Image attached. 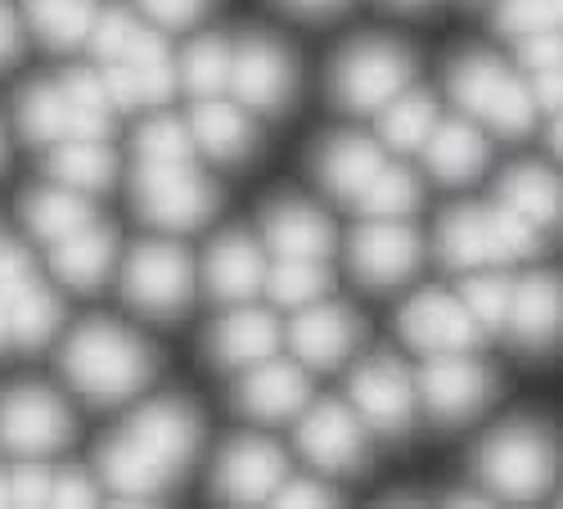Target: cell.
Masks as SVG:
<instances>
[{"mask_svg": "<svg viewBox=\"0 0 563 509\" xmlns=\"http://www.w3.org/2000/svg\"><path fill=\"white\" fill-rule=\"evenodd\" d=\"M352 406L374 433H406L415 424L419 384H410L397 361L374 356L352 375Z\"/></svg>", "mask_w": 563, "mask_h": 509, "instance_id": "15", "label": "cell"}, {"mask_svg": "<svg viewBox=\"0 0 563 509\" xmlns=\"http://www.w3.org/2000/svg\"><path fill=\"white\" fill-rule=\"evenodd\" d=\"M285 10H294V14H307V19H320V14H334V10H343L347 0H279Z\"/></svg>", "mask_w": 563, "mask_h": 509, "instance_id": "53", "label": "cell"}, {"mask_svg": "<svg viewBox=\"0 0 563 509\" xmlns=\"http://www.w3.org/2000/svg\"><path fill=\"white\" fill-rule=\"evenodd\" d=\"M424 244L406 221H365L352 235V275L365 289H393L410 280Z\"/></svg>", "mask_w": 563, "mask_h": 509, "instance_id": "14", "label": "cell"}, {"mask_svg": "<svg viewBox=\"0 0 563 509\" xmlns=\"http://www.w3.org/2000/svg\"><path fill=\"white\" fill-rule=\"evenodd\" d=\"M230 73H234V51L221 36L190 41V51L180 59V81H185V90H195L199 100H217L221 90H230Z\"/></svg>", "mask_w": 563, "mask_h": 509, "instance_id": "34", "label": "cell"}, {"mask_svg": "<svg viewBox=\"0 0 563 509\" xmlns=\"http://www.w3.org/2000/svg\"><path fill=\"white\" fill-rule=\"evenodd\" d=\"M446 86H451V100L460 113L487 122L500 135H523L541 109L532 96V81L514 77L492 55H460L446 73Z\"/></svg>", "mask_w": 563, "mask_h": 509, "instance_id": "3", "label": "cell"}, {"mask_svg": "<svg viewBox=\"0 0 563 509\" xmlns=\"http://www.w3.org/2000/svg\"><path fill=\"white\" fill-rule=\"evenodd\" d=\"M104 86H109V104L118 113H131L145 104V86H140V68L118 59V64H104Z\"/></svg>", "mask_w": 563, "mask_h": 509, "instance_id": "42", "label": "cell"}, {"mask_svg": "<svg viewBox=\"0 0 563 509\" xmlns=\"http://www.w3.org/2000/svg\"><path fill=\"white\" fill-rule=\"evenodd\" d=\"M388 163H384V150L365 141V135H334L330 145L320 150L316 158V171L324 180V190L343 203H356L365 195V185L379 176Z\"/></svg>", "mask_w": 563, "mask_h": 509, "instance_id": "24", "label": "cell"}, {"mask_svg": "<svg viewBox=\"0 0 563 509\" xmlns=\"http://www.w3.org/2000/svg\"><path fill=\"white\" fill-rule=\"evenodd\" d=\"M500 32L509 36H532V32H554L563 27V0H500L496 10Z\"/></svg>", "mask_w": 563, "mask_h": 509, "instance_id": "40", "label": "cell"}, {"mask_svg": "<svg viewBox=\"0 0 563 509\" xmlns=\"http://www.w3.org/2000/svg\"><path fill=\"white\" fill-rule=\"evenodd\" d=\"M234 397H240V410L253 414V420H289V414H298L311 401V379L298 361L271 356L244 369Z\"/></svg>", "mask_w": 563, "mask_h": 509, "instance_id": "19", "label": "cell"}, {"mask_svg": "<svg viewBox=\"0 0 563 509\" xmlns=\"http://www.w3.org/2000/svg\"><path fill=\"white\" fill-rule=\"evenodd\" d=\"M51 176L59 185H68V190H81V195H100L113 185L118 176V158L104 141H77V135H68V141H59L51 150Z\"/></svg>", "mask_w": 563, "mask_h": 509, "instance_id": "31", "label": "cell"}, {"mask_svg": "<svg viewBox=\"0 0 563 509\" xmlns=\"http://www.w3.org/2000/svg\"><path fill=\"white\" fill-rule=\"evenodd\" d=\"M262 240L266 253H275V262H324L334 253V225L320 208L285 199L266 208Z\"/></svg>", "mask_w": 563, "mask_h": 509, "instance_id": "18", "label": "cell"}, {"mask_svg": "<svg viewBox=\"0 0 563 509\" xmlns=\"http://www.w3.org/2000/svg\"><path fill=\"white\" fill-rule=\"evenodd\" d=\"M550 145H554V154L563 158V113H554V126H550Z\"/></svg>", "mask_w": 563, "mask_h": 509, "instance_id": "55", "label": "cell"}, {"mask_svg": "<svg viewBox=\"0 0 563 509\" xmlns=\"http://www.w3.org/2000/svg\"><path fill=\"white\" fill-rule=\"evenodd\" d=\"M190 131H195L199 150L212 154L217 163H240L257 141L244 104H225V100H199L190 113Z\"/></svg>", "mask_w": 563, "mask_h": 509, "instance_id": "29", "label": "cell"}, {"mask_svg": "<svg viewBox=\"0 0 563 509\" xmlns=\"http://www.w3.org/2000/svg\"><path fill=\"white\" fill-rule=\"evenodd\" d=\"M500 203L514 208L523 221H532L537 230H550L563 221V180L550 167L523 163V167H509L500 176Z\"/></svg>", "mask_w": 563, "mask_h": 509, "instance_id": "28", "label": "cell"}, {"mask_svg": "<svg viewBox=\"0 0 563 509\" xmlns=\"http://www.w3.org/2000/svg\"><path fill=\"white\" fill-rule=\"evenodd\" d=\"M361 343V316L347 311L343 302H311L298 307L294 325H289V347L302 365L311 369H339Z\"/></svg>", "mask_w": 563, "mask_h": 509, "instance_id": "17", "label": "cell"}, {"mask_svg": "<svg viewBox=\"0 0 563 509\" xmlns=\"http://www.w3.org/2000/svg\"><path fill=\"white\" fill-rule=\"evenodd\" d=\"M19 51H23V23H19L10 0H0V68L14 64Z\"/></svg>", "mask_w": 563, "mask_h": 509, "instance_id": "50", "label": "cell"}, {"mask_svg": "<svg viewBox=\"0 0 563 509\" xmlns=\"http://www.w3.org/2000/svg\"><path fill=\"white\" fill-rule=\"evenodd\" d=\"M0 248H5V244H0Z\"/></svg>", "mask_w": 563, "mask_h": 509, "instance_id": "59", "label": "cell"}, {"mask_svg": "<svg viewBox=\"0 0 563 509\" xmlns=\"http://www.w3.org/2000/svg\"><path fill=\"white\" fill-rule=\"evenodd\" d=\"M10 325H14L19 347H41V343H51L55 330L64 325V302L45 285H32L10 302Z\"/></svg>", "mask_w": 563, "mask_h": 509, "instance_id": "35", "label": "cell"}, {"mask_svg": "<svg viewBox=\"0 0 563 509\" xmlns=\"http://www.w3.org/2000/svg\"><path fill=\"white\" fill-rule=\"evenodd\" d=\"M51 505H100V491H96V483H86L77 469H64L55 478V500Z\"/></svg>", "mask_w": 563, "mask_h": 509, "instance_id": "49", "label": "cell"}, {"mask_svg": "<svg viewBox=\"0 0 563 509\" xmlns=\"http://www.w3.org/2000/svg\"><path fill=\"white\" fill-rule=\"evenodd\" d=\"M131 442H140L145 446L158 465L172 474V478H180L185 469H190V460H195V451H199V414L185 406V401H176V397H167V401H150V406H140L131 420H126V429H122Z\"/></svg>", "mask_w": 563, "mask_h": 509, "instance_id": "16", "label": "cell"}, {"mask_svg": "<svg viewBox=\"0 0 563 509\" xmlns=\"http://www.w3.org/2000/svg\"><path fill=\"white\" fill-rule=\"evenodd\" d=\"M10 496L14 505H51L55 500V474L41 465H19L10 474Z\"/></svg>", "mask_w": 563, "mask_h": 509, "instance_id": "46", "label": "cell"}, {"mask_svg": "<svg viewBox=\"0 0 563 509\" xmlns=\"http://www.w3.org/2000/svg\"><path fill=\"white\" fill-rule=\"evenodd\" d=\"M14 343V325H10V302H0V347Z\"/></svg>", "mask_w": 563, "mask_h": 509, "instance_id": "54", "label": "cell"}, {"mask_svg": "<svg viewBox=\"0 0 563 509\" xmlns=\"http://www.w3.org/2000/svg\"><path fill=\"white\" fill-rule=\"evenodd\" d=\"M460 298L468 302V311L478 316L483 330H509V311H514V280L496 270H478L474 280H464Z\"/></svg>", "mask_w": 563, "mask_h": 509, "instance_id": "39", "label": "cell"}, {"mask_svg": "<svg viewBox=\"0 0 563 509\" xmlns=\"http://www.w3.org/2000/svg\"><path fill=\"white\" fill-rule=\"evenodd\" d=\"M275 505H334V491L320 487V483H279Z\"/></svg>", "mask_w": 563, "mask_h": 509, "instance_id": "52", "label": "cell"}, {"mask_svg": "<svg viewBox=\"0 0 563 509\" xmlns=\"http://www.w3.org/2000/svg\"><path fill=\"white\" fill-rule=\"evenodd\" d=\"M100 0H23V19L45 51H77L90 41L100 19Z\"/></svg>", "mask_w": 563, "mask_h": 509, "instance_id": "27", "label": "cell"}, {"mask_svg": "<svg viewBox=\"0 0 563 509\" xmlns=\"http://www.w3.org/2000/svg\"><path fill=\"white\" fill-rule=\"evenodd\" d=\"M433 126H438L433 96H424V90H401V96L379 113V141L393 154H424Z\"/></svg>", "mask_w": 563, "mask_h": 509, "instance_id": "33", "label": "cell"}, {"mask_svg": "<svg viewBox=\"0 0 563 509\" xmlns=\"http://www.w3.org/2000/svg\"><path fill=\"white\" fill-rule=\"evenodd\" d=\"M0 505H14V496H10V478H0Z\"/></svg>", "mask_w": 563, "mask_h": 509, "instance_id": "56", "label": "cell"}, {"mask_svg": "<svg viewBox=\"0 0 563 509\" xmlns=\"http://www.w3.org/2000/svg\"><path fill=\"white\" fill-rule=\"evenodd\" d=\"M294 55L271 36H249L234 51L230 96L253 113H279L294 100Z\"/></svg>", "mask_w": 563, "mask_h": 509, "instance_id": "11", "label": "cell"}, {"mask_svg": "<svg viewBox=\"0 0 563 509\" xmlns=\"http://www.w3.org/2000/svg\"><path fill=\"white\" fill-rule=\"evenodd\" d=\"M19 131L27 145L55 150L73 135V100L64 81H36L19 96Z\"/></svg>", "mask_w": 563, "mask_h": 509, "instance_id": "30", "label": "cell"}, {"mask_svg": "<svg viewBox=\"0 0 563 509\" xmlns=\"http://www.w3.org/2000/svg\"><path fill=\"white\" fill-rule=\"evenodd\" d=\"M330 294L324 262H275L266 275V298L275 307H311Z\"/></svg>", "mask_w": 563, "mask_h": 509, "instance_id": "36", "label": "cell"}, {"mask_svg": "<svg viewBox=\"0 0 563 509\" xmlns=\"http://www.w3.org/2000/svg\"><path fill=\"white\" fill-rule=\"evenodd\" d=\"M492 397V369L483 361H468L464 352H442L419 375V401L429 406L438 424L474 420Z\"/></svg>", "mask_w": 563, "mask_h": 509, "instance_id": "10", "label": "cell"}, {"mask_svg": "<svg viewBox=\"0 0 563 509\" xmlns=\"http://www.w3.org/2000/svg\"><path fill=\"white\" fill-rule=\"evenodd\" d=\"M289 460L275 442L266 438H234L221 460H217V478H212V496L225 505H257V500H275L279 483H285Z\"/></svg>", "mask_w": 563, "mask_h": 509, "instance_id": "12", "label": "cell"}, {"mask_svg": "<svg viewBox=\"0 0 563 509\" xmlns=\"http://www.w3.org/2000/svg\"><path fill=\"white\" fill-rule=\"evenodd\" d=\"M73 438V414L51 388H10L0 397V442L14 455H51Z\"/></svg>", "mask_w": 563, "mask_h": 509, "instance_id": "8", "label": "cell"}, {"mask_svg": "<svg viewBox=\"0 0 563 509\" xmlns=\"http://www.w3.org/2000/svg\"><path fill=\"white\" fill-rule=\"evenodd\" d=\"M509 334L528 352H550L563 343V280L559 275H528L514 285Z\"/></svg>", "mask_w": 563, "mask_h": 509, "instance_id": "21", "label": "cell"}, {"mask_svg": "<svg viewBox=\"0 0 563 509\" xmlns=\"http://www.w3.org/2000/svg\"><path fill=\"white\" fill-rule=\"evenodd\" d=\"M131 203L158 230H199L217 212L221 195L195 163H140Z\"/></svg>", "mask_w": 563, "mask_h": 509, "instance_id": "5", "label": "cell"}, {"mask_svg": "<svg viewBox=\"0 0 563 509\" xmlns=\"http://www.w3.org/2000/svg\"><path fill=\"white\" fill-rule=\"evenodd\" d=\"M176 81H180V73H176V64H172V59H158V64H145V68H140V86H145V104H167V100L176 96Z\"/></svg>", "mask_w": 563, "mask_h": 509, "instance_id": "48", "label": "cell"}, {"mask_svg": "<svg viewBox=\"0 0 563 509\" xmlns=\"http://www.w3.org/2000/svg\"><path fill=\"white\" fill-rule=\"evenodd\" d=\"M415 59L393 41H356L334 64V100L347 113H384L410 86Z\"/></svg>", "mask_w": 563, "mask_h": 509, "instance_id": "6", "label": "cell"}, {"mask_svg": "<svg viewBox=\"0 0 563 509\" xmlns=\"http://www.w3.org/2000/svg\"><path fill=\"white\" fill-rule=\"evenodd\" d=\"M559 469L554 438L541 424H505L478 446V478L500 500H537L550 491Z\"/></svg>", "mask_w": 563, "mask_h": 509, "instance_id": "4", "label": "cell"}, {"mask_svg": "<svg viewBox=\"0 0 563 509\" xmlns=\"http://www.w3.org/2000/svg\"><path fill=\"white\" fill-rule=\"evenodd\" d=\"M113 244H118V235L109 225H86V230H77V235L59 240L55 253H51L55 280L68 285L73 294H96L104 285L109 266H113Z\"/></svg>", "mask_w": 563, "mask_h": 509, "instance_id": "25", "label": "cell"}, {"mask_svg": "<svg viewBox=\"0 0 563 509\" xmlns=\"http://www.w3.org/2000/svg\"><path fill=\"white\" fill-rule=\"evenodd\" d=\"M135 5L145 10L158 27H190L212 10V0H135Z\"/></svg>", "mask_w": 563, "mask_h": 509, "instance_id": "45", "label": "cell"}, {"mask_svg": "<svg viewBox=\"0 0 563 509\" xmlns=\"http://www.w3.org/2000/svg\"><path fill=\"white\" fill-rule=\"evenodd\" d=\"M365 420L356 406L347 410L343 401H320L302 414L298 424V446L324 474H356L365 465Z\"/></svg>", "mask_w": 563, "mask_h": 509, "instance_id": "13", "label": "cell"}, {"mask_svg": "<svg viewBox=\"0 0 563 509\" xmlns=\"http://www.w3.org/2000/svg\"><path fill=\"white\" fill-rule=\"evenodd\" d=\"M154 375V356L131 330L113 320H86L64 347V379L77 397L96 406H122Z\"/></svg>", "mask_w": 563, "mask_h": 509, "instance_id": "1", "label": "cell"}, {"mask_svg": "<svg viewBox=\"0 0 563 509\" xmlns=\"http://www.w3.org/2000/svg\"><path fill=\"white\" fill-rule=\"evenodd\" d=\"M208 347H212V356L225 369H249V365H262V361L279 356V347H285V330L275 325L271 311H257V307L240 302L217 325V334L208 339Z\"/></svg>", "mask_w": 563, "mask_h": 509, "instance_id": "22", "label": "cell"}, {"mask_svg": "<svg viewBox=\"0 0 563 509\" xmlns=\"http://www.w3.org/2000/svg\"><path fill=\"white\" fill-rule=\"evenodd\" d=\"M195 294V262L180 244H140L122 266V298L140 311L167 320L190 307Z\"/></svg>", "mask_w": 563, "mask_h": 509, "instance_id": "7", "label": "cell"}, {"mask_svg": "<svg viewBox=\"0 0 563 509\" xmlns=\"http://www.w3.org/2000/svg\"><path fill=\"white\" fill-rule=\"evenodd\" d=\"M266 257L257 248L253 235H221L212 248H208V262H203V280H208V294L217 302H253L257 294H266Z\"/></svg>", "mask_w": 563, "mask_h": 509, "instance_id": "20", "label": "cell"}, {"mask_svg": "<svg viewBox=\"0 0 563 509\" xmlns=\"http://www.w3.org/2000/svg\"><path fill=\"white\" fill-rule=\"evenodd\" d=\"M388 5H397V10H419L424 0H388Z\"/></svg>", "mask_w": 563, "mask_h": 509, "instance_id": "57", "label": "cell"}, {"mask_svg": "<svg viewBox=\"0 0 563 509\" xmlns=\"http://www.w3.org/2000/svg\"><path fill=\"white\" fill-rule=\"evenodd\" d=\"M23 217L32 225V235L45 244H59L77 230L96 225V212H90V199L81 190H68V185H51V190H36L32 199H23Z\"/></svg>", "mask_w": 563, "mask_h": 509, "instance_id": "32", "label": "cell"}, {"mask_svg": "<svg viewBox=\"0 0 563 509\" xmlns=\"http://www.w3.org/2000/svg\"><path fill=\"white\" fill-rule=\"evenodd\" d=\"M401 339L424 352V356H442V352H468L487 330L478 325V316L468 311L464 298H451L442 289H424L401 307Z\"/></svg>", "mask_w": 563, "mask_h": 509, "instance_id": "9", "label": "cell"}, {"mask_svg": "<svg viewBox=\"0 0 563 509\" xmlns=\"http://www.w3.org/2000/svg\"><path fill=\"white\" fill-rule=\"evenodd\" d=\"M59 81H64V90H68L73 109H104V113H113V104H109V86H104V73L73 68V73H64Z\"/></svg>", "mask_w": 563, "mask_h": 509, "instance_id": "44", "label": "cell"}, {"mask_svg": "<svg viewBox=\"0 0 563 509\" xmlns=\"http://www.w3.org/2000/svg\"><path fill=\"white\" fill-rule=\"evenodd\" d=\"M356 208L369 217V221H401L419 208V185L410 171L401 167H384L379 176H374L365 185V195L356 199Z\"/></svg>", "mask_w": 563, "mask_h": 509, "instance_id": "37", "label": "cell"}, {"mask_svg": "<svg viewBox=\"0 0 563 509\" xmlns=\"http://www.w3.org/2000/svg\"><path fill=\"white\" fill-rule=\"evenodd\" d=\"M0 163H5V135H0Z\"/></svg>", "mask_w": 563, "mask_h": 509, "instance_id": "58", "label": "cell"}, {"mask_svg": "<svg viewBox=\"0 0 563 509\" xmlns=\"http://www.w3.org/2000/svg\"><path fill=\"white\" fill-rule=\"evenodd\" d=\"M559 64H563V36H559V27L523 36V68L528 73H545V68H559Z\"/></svg>", "mask_w": 563, "mask_h": 509, "instance_id": "47", "label": "cell"}, {"mask_svg": "<svg viewBox=\"0 0 563 509\" xmlns=\"http://www.w3.org/2000/svg\"><path fill=\"white\" fill-rule=\"evenodd\" d=\"M424 167L433 180L442 185H468L483 167H487V141L474 122L464 118H451V122H438L429 145H424Z\"/></svg>", "mask_w": 563, "mask_h": 509, "instance_id": "26", "label": "cell"}, {"mask_svg": "<svg viewBox=\"0 0 563 509\" xmlns=\"http://www.w3.org/2000/svg\"><path fill=\"white\" fill-rule=\"evenodd\" d=\"M541 248V230L514 208H455L438 225V253L455 270H487L523 262Z\"/></svg>", "mask_w": 563, "mask_h": 509, "instance_id": "2", "label": "cell"}, {"mask_svg": "<svg viewBox=\"0 0 563 509\" xmlns=\"http://www.w3.org/2000/svg\"><path fill=\"white\" fill-rule=\"evenodd\" d=\"M135 19H131V10H122V5H109V10H100V19H96V32H90V55H96L100 64H118V59H126V51H131V36H135Z\"/></svg>", "mask_w": 563, "mask_h": 509, "instance_id": "41", "label": "cell"}, {"mask_svg": "<svg viewBox=\"0 0 563 509\" xmlns=\"http://www.w3.org/2000/svg\"><path fill=\"white\" fill-rule=\"evenodd\" d=\"M195 150H199V141H195L190 122H176V118H154L135 135L140 163H195Z\"/></svg>", "mask_w": 563, "mask_h": 509, "instance_id": "38", "label": "cell"}, {"mask_svg": "<svg viewBox=\"0 0 563 509\" xmlns=\"http://www.w3.org/2000/svg\"><path fill=\"white\" fill-rule=\"evenodd\" d=\"M36 285V270H32V253L19 244L0 248V302H14L23 289Z\"/></svg>", "mask_w": 563, "mask_h": 509, "instance_id": "43", "label": "cell"}, {"mask_svg": "<svg viewBox=\"0 0 563 509\" xmlns=\"http://www.w3.org/2000/svg\"><path fill=\"white\" fill-rule=\"evenodd\" d=\"M100 478H104V487L113 491V500H122V505H131V500H158L176 478L158 465V460L140 446V442H131L126 433H118V438H109L104 446H100Z\"/></svg>", "mask_w": 563, "mask_h": 509, "instance_id": "23", "label": "cell"}, {"mask_svg": "<svg viewBox=\"0 0 563 509\" xmlns=\"http://www.w3.org/2000/svg\"><path fill=\"white\" fill-rule=\"evenodd\" d=\"M532 77V96L541 109L550 113H563V64L559 68H545V73H528Z\"/></svg>", "mask_w": 563, "mask_h": 509, "instance_id": "51", "label": "cell"}]
</instances>
